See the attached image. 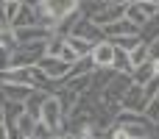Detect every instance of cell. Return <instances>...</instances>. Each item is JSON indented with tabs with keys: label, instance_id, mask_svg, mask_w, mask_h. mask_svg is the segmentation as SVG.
<instances>
[{
	"label": "cell",
	"instance_id": "cell-24",
	"mask_svg": "<svg viewBox=\"0 0 159 139\" xmlns=\"http://www.w3.org/2000/svg\"><path fill=\"white\" fill-rule=\"evenodd\" d=\"M157 123H159V120H157Z\"/></svg>",
	"mask_w": 159,
	"mask_h": 139
},
{
	"label": "cell",
	"instance_id": "cell-5",
	"mask_svg": "<svg viewBox=\"0 0 159 139\" xmlns=\"http://www.w3.org/2000/svg\"><path fill=\"white\" fill-rule=\"evenodd\" d=\"M145 106H148V100H145V89L137 86V84H131V86L126 89V95H123V109H120V111L145 114Z\"/></svg>",
	"mask_w": 159,
	"mask_h": 139
},
{
	"label": "cell",
	"instance_id": "cell-15",
	"mask_svg": "<svg viewBox=\"0 0 159 139\" xmlns=\"http://www.w3.org/2000/svg\"><path fill=\"white\" fill-rule=\"evenodd\" d=\"M140 36H143V42H151V39H157L159 36V11L140 28Z\"/></svg>",
	"mask_w": 159,
	"mask_h": 139
},
{
	"label": "cell",
	"instance_id": "cell-1",
	"mask_svg": "<svg viewBox=\"0 0 159 139\" xmlns=\"http://www.w3.org/2000/svg\"><path fill=\"white\" fill-rule=\"evenodd\" d=\"M36 67H39V70L45 72V78H48V81H53V84H64V81H67V75H70V70H73V64L61 61L59 56H42Z\"/></svg>",
	"mask_w": 159,
	"mask_h": 139
},
{
	"label": "cell",
	"instance_id": "cell-16",
	"mask_svg": "<svg viewBox=\"0 0 159 139\" xmlns=\"http://www.w3.org/2000/svg\"><path fill=\"white\" fill-rule=\"evenodd\" d=\"M112 42H115L117 47H123V50H131L134 45L143 42V36H140V33H131V36H120V39H112Z\"/></svg>",
	"mask_w": 159,
	"mask_h": 139
},
{
	"label": "cell",
	"instance_id": "cell-3",
	"mask_svg": "<svg viewBox=\"0 0 159 139\" xmlns=\"http://www.w3.org/2000/svg\"><path fill=\"white\" fill-rule=\"evenodd\" d=\"M157 11H159V6L157 3H148V0H129L126 3V20H131L137 28H143Z\"/></svg>",
	"mask_w": 159,
	"mask_h": 139
},
{
	"label": "cell",
	"instance_id": "cell-7",
	"mask_svg": "<svg viewBox=\"0 0 159 139\" xmlns=\"http://www.w3.org/2000/svg\"><path fill=\"white\" fill-rule=\"evenodd\" d=\"M131 33H140V28H137L131 20H126V17H120V20L103 25V36H106V39H120V36H131Z\"/></svg>",
	"mask_w": 159,
	"mask_h": 139
},
{
	"label": "cell",
	"instance_id": "cell-2",
	"mask_svg": "<svg viewBox=\"0 0 159 139\" xmlns=\"http://www.w3.org/2000/svg\"><path fill=\"white\" fill-rule=\"evenodd\" d=\"M39 120H42V123H48V125H50L56 134H61L64 109H61V103H59L56 92H48V98H45V103H42V114H39Z\"/></svg>",
	"mask_w": 159,
	"mask_h": 139
},
{
	"label": "cell",
	"instance_id": "cell-13",
	"mask_svg": "<svg viewBox=\"0 0 159 139\" xmlns=\"http://www.w3.org/2000/svg\"><path fill=\"white\" fill-rule=\"evenodd\" d=\"M20 42H17V33H14V28L11 25H0V50H14Z\"/></svg>",
	"mask_w": 159,
	"mask_h": 139
},
{
	"label": "cell",
	"instance_id": "cell-6",
	"mask_svg": "<svg viewBox=\"0 0 159 139\" xmlns=\"http://www.w3.org/2000/svg\"><path fill=\"white\" fill-rule=\"evenodd\" d=\"M89 59H92L95 67H112V61H115V42H112V39H101V42H95Z\"/></svg>",
	"mask_w": 159,
	"mask_h": 139
},
{
	"label": "cell",
	"instance_id": "cell-12",
	"mask_svg": "<svg viewBox=\"0 0 159 139\" xmlns=\"http://www.w3.org/2000/svg\"><path fill=\"white\" fill-rule=\"evenodd\" d=\"M112 70H115V72H131L129 50H123V47H117V45H115V61H112Z\"/></svg>",
	"mask_w": 159,
	"mask_h": 139
},
{
	"label": "cell",
	"instance_id": "cell-23",
	"mask_svg": "<svg viewBox=\"0 0 159 139\" xmlns=\"http://www.w3.org/2000/svg\"><path fill=\"white\" fill-rule=\"evenodd\" d=\"M148 3H157V6H159V0H148Z\"/></svg>",
	"mask_w": 159,
	"mask_h": 139
},
{
	"label": "cell",
	"instance_id": "cell-21",
	"mask_svg": "<svg viewBox=\"0 0 159 139\" xmlns=\"http://www.w3.org/2000/svg\"><path fill=\"white\" fill-rule=\"evenodd\" d=\"M0 139H11V134H8V128H6V123H0Z\"/></svg>",
	"mask_w": 159,
	"mask_h": 139
},
{
	"label": "cell",
	"instance_id": "cell-19",
	"mask_svg": "<svg viewBox=\"0 0 159 139\" xmlns=\"http://www.w3.org/2000/svg\"><path fill=\"white\" fill-rule=\"evenodd\" d=\"M145 114H148V120H154V123L159 120V92L151 98V100H148V106H145Z\"/></svg>",
	"mask_w": 159,
	"mask_h": 139
},
{
	"label": "cell",
	"instance_id": "cell-22",
	"mask_svg": "<svg viewBox=\"0 0 159 139\" xmlns=\"http://www.w3.org/2000/svg\"><path fill=\"white\" fill-rule=\"evenodd\" d=\"M3 8H6V0H0V22H3Z\"/></svg>",
	"mask_w": 159,
	"mask_h": 139
},
{
	"label": "cell",
	"instance_id": "cell-4",
	"mask_svg": "<svg viewBox=\"0 0 159 139\" xmlns=\"http://www.w3.org/2000/svg\"><path fill=\"white\" fill-rule=\"evenodd\" d=\"M67 33H75V36H81V39H89V42H101V39H106V36H103V28L95 25V22H92L89 17H84L81 11H78V17L73 20V25H70Z\"/></svg>",
	"mask_w": 159,
	"mask_h": 139
},
{
	"label": "cell",
	"instance_id": "cell-11",
	"mask_svg": "<svg viewBox=\"0 0 159 139\" xmlns=\"http://www.w3.org/2000/svg\"><path fill=\"white\" fill-rule=\"evenodd\" d=\"M64 42H67V45H70L78 56H89V53H92V45H95V42H89V39L75 36V33H67V36H64Z\"/></svg>",
	"mask_w": 159,
	"mask_h": 139
},
{
	"label": "cell",
	"instance_id": "cell-9",
	"mask_svg": "<svg viewBox=\"0 0 159 139\" xmlns=\"http://www.w3.org/2000/svg\"><path fill=\"white\" fill-rule=\"evenodd\" d=\"M34 128H36V117H31L28 111H22L11 128V139H22V137H34Z\"/></svg>",
	"mask_w": 159,
	"mask_h": 139
},
{
	"label": "cell",
	"instance_id": "cell-18",
	"mask_svg": "<svg viewBox=\"0 0 159 139\" xmlns=\"http://www.w3.org/2000/svg\"><path fill=\"white\" fill-rule=\"evenodd\" d=\"M59 59H61V61H67V64H75L81 56H78V53H75V50H73V47L64 42V45H61V50H59Z\"/></svg>",
	"mask_w": 159,
	"mask_h": 139
},
{
	"label": "cell",
	"instance_id": "cell-20",
	"mask_svg": "<svg viewBox=\"0 0 159 139\" xmlns=\"http://www.w3.org/2000/svg\"><path fill=\"white\" fill-rule=\"evenodd\" d=\"M148 56H151V59H159V36L148 42Z\"/></svg>",
	"mask_w": 159,
	"mask_h": 139
},
{
	"label": "cell",
	"instance_id": "cell-10",
	"mask_svg": "<svg viewBox=\"0 0 159 139\" xmlns=\"http://www.w3.org/2000/svg\"><path fill=\"white\" fill-rule=\"evenodd\" d=\"M154 75H157V72H154V59H148V61H143V64H137V67L131 70V84L145 86Z\"/></svg>",
	"mask_w": 159,
	"mask_h": 139
},
{
	"label": "cell",
	"instance_id": "cell-14",
	"mask_svg": "<svg viewBox=\"0 0 159 139\" xmlns=\"http://www.w3.org/2000/svg\"><path fill=\"white\" fill-rule=\"evenodd\" d=\"M129 59H131V70H134L137 64L148 61V59H151V56H148V42H140V45H134V47L129 50Z\"/></svg>",
	"mask_w": 159,
	"mask_h": 139
},
{
	"label": "cell",
	"instance_id": "cell-17",
	"mask_svg": "<svg viewBox=\"0 0 159 139\" xmlns=\"http://www.w3.org/2000/svg\"><path fill=\"white\" fill-rule=\"evenodd\" d=\"M34 137L36 139H53L56 137V131L48 125V123H42V120H36V128H34Z\"/></svg>",
	"mask_w": 159,
	"mask_h": 139
},
{
	"label": "cell",
	"instance_id": "cell-8",
	"mask_svg": "<svg viewBox=\"0 0 159 139\" xmlns=\"http://www.w3.org/2000/svg\"><path fill=\"white\" fill-rule=\"evenodd\" d=\"M34 92V86H28V84H8V81H0V98L3 100H22L25 103V98Z\"/></svg>",
	"mask_w": 159,
	"mask_h": 139
}]
</instances>
